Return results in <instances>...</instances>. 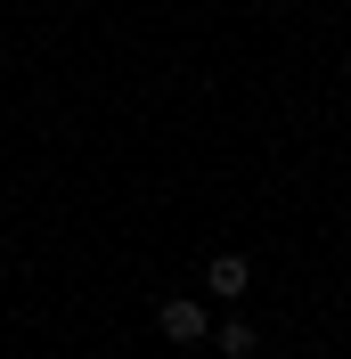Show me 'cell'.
I'll return each mask as SVG.
<instances>
[{"mask_svg": "<svg viewBox=\"0 0 351 359\" xmlns=\"http://www.w3.org/2000/svg\"><path fill=\"white\" fill-rule=\"evenodd\" d=\"M245 286H253V262H245V253H213V262H204V294H213V302H245Z\"/></svg>", "mask_w": 351, "mask_h": 359, "instance_id": "2", "label": "cell"}, {"mask_svg": "<svg viewBox=\"0 0 351 359\" xmlns=\"http://www.w3.org/2000/svg\"><path fill=\"white\" fill-rule=\"evenodd\" d=\"M220 359H262V327L253 318H220Z\"/></svg>", "mask_w": 351, "mask_h": 359, "instance_id": "3", "label": "cell"}, {"mask_svg": "<svg viewBox=\"0 0 351 359\" xmlns=\"http://www.w3.org/2000/svg\"><path fill=\"white\" fill-rule=\"evenodd\" d=\"M155 327H164V343H204L213 335V311L197 294H172V302H155Z\"/></svg>", "mask_w": 351, "mask_h": 359, "instance_id": "1", "label": "cell"}]
</instances>
